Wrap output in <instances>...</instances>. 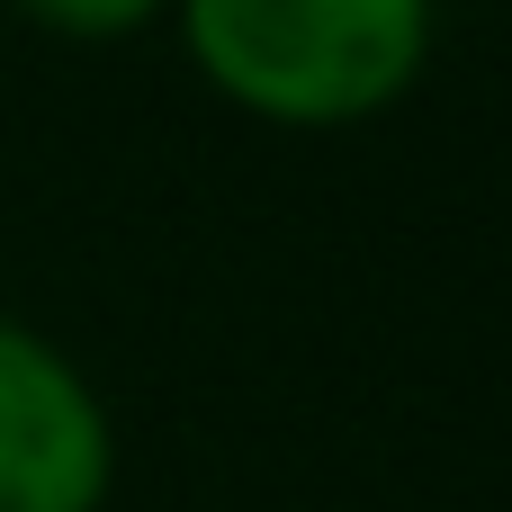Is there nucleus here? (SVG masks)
I'll use <instances>...</instances> for the list:
<instances>
[{
    "label": "nucleus",
    "mask_w": 512,
    "mask_h": 512,
    "mask_svg": "<svg viewBox=\"0 0 512 512\" xmlns=\"http://www.w3.org/2000/svg\"><path fill=\"white\" fill-rule=\"evenodd\" d=\"M162 36L243 126L360 135L423 90L441 0H171Z\"/></svg>",
    "instance_id": "nucleus-1"
},
{
    "label": "nucleus",
    "mask_w": 512,
    "mask_h": 512,
    "mask_svg": "<svg viewBox=\"0 0 512 512\" xmlns=\"http://www.w3.org/2000/svg\"><path fill=\"white\" fill-rule=\"evenodd\" d=\"M117 468V405L81 351L0 306V512H108Z\"/></svg>",
    "instance_id": "nucleus-2"
},
{
    "label": "nucleus",
    "mask_w": 512,
    "mask_h": 512,
    "mask_svg": "<svg viewBox=\"0 0 512 512\" xmlns=\"http://www.w3.org/2000/svg\"><path fill=\"white\" fill-rule=\"evenodd\" d=\"M171 0H0V18H18L27 36H54V45H135L162 27Z\"/></svg>",
    "instance_id": "nucleus-3"
}]
</instances>
